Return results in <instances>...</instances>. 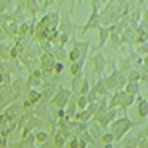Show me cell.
<instances>
[{"instance_id":"obj_1","label":"cell","mask_w":148,"mask_h":148,"mask_svg":"<svg viewBox=\"0 0 148 148\" xmlns=\"http://www.w3.org/2000/svg\"><path fill=\"white\" fill-rule=\"evenodd\" d=\"M135 125H136V123H135L129 116H123V117L116 119V120L108 126L110 133L114 136V142H120L121 138L126 136L127 132H129L132 127H135Z\"/></svg>"},{"instance_id":"obj_2","label":"cell","mask_w":148,"mask_h":148,"mask_svg":"<svg viewBox=\"0 0 148 148\" xmlns=\"http://www.w3.org/2000/svg\"><path fill=\"white\" fill-rule=\"evenodd\" d=\"M71 95H73L71 89H67V88H64L62 84H59L58 88H56V92H55L53 96L51 98V101H49V104H53V105H56L59 110H64V108L67 107L68 101H70Z\"/></svg>"},{"instance_id":"obj_3","label":"cell","mask_w":148,"mask_h":148,"mask_svg":"<svg viewBox=\"0 0 148 148\" xmlns=\"http://www.w3.org/2000/svg\"><path fill=\"white\" fill-rule=\"evenodd\" d=\"M56 62V59L53 58L52 52H45L40 56V71L43 79H49L53 74V65Z\"/></svg>"},{"instance_id":"obj_4","label":"cell","mask_w":148,"mask_h":148,"mask_svg":"<svg viewBox=\"0 0 148 148\" xmlns=\"http://www.w3.org/2000/svg\"><path fill=\"white\" fill-rule=\"evenodd\" d=\"M98 5H99L98 2H92V12H90V16H89L88 22L84 24V27L80 30V33H79L80 37L84 36L89 30L99 27V8H98Z\"/></svg>"},{"instance_id":"obj_5","label":"cell","mask_w":148,"mask_h":148,"mask_svg":"<svg viewBox=\"0 0 148 148\" xmlns=\"http://www.w3.org/2000/svg\"><path fill=\"white\" fill-rule=\"evenodd\" d=\"M90 62H92V65H93V71H95L99 77H102V74H104V71H105V68H107V59H105L104 53H101V52L95 53V55L90 58Z\"/></svg>"},{"instance_id":"obj_6","label":"cell","mask_w":148,"mask_h":148,"mask_svg":"<svg viewBox=\"0 0 148 148\" xmlns=\"http://www.w3.org/2000/svg\"><path fill=\"white\" fill-rule=\"evenodd\" d=\"M119 77H120V71H119L117 68H114L111 74H108V76H104V77H102V82H104V84H105V88H107L108 92H116Z\"/></svg>"},{"instance_id":"obj_7","label":"cell","mask_w":148,"mask_h":148,"mask_svg":"<svg viewBox=\"0 0 148 148\" xmlns=\"http://www.w3.org/2000/svg\"><path fill=\"white\" fill-rule=\"evenodd\" d=\"M96 30H98V46L95 47V51H99V49H102V47L107 45V42H108V39H110L111 28H110V27H101V25H99Z\"/></svg>"},{"instance_id":"obj_8","label":"cell","mask_w":148,"mask_h":148,"mask_svg":"<svg viewBox=\"0 0 148 148\" xmlns=\"http://www.w3.org/2000/svg\"><path fill=\"white\" fill-rule=\"evenodd\" d=\"M125 90H119V92H114L111 95V98L108 99V110H117V107H121L123 101H125Z\"/></svg>"},{"instance_id":"obj_9","label":"cell","mask_w":148,"mask_h":148,"mask_svg":"<svg viewBox=\"0 0 148 148\" xmlns=\"http://www.w3.org/2000/svg\"><path fill=\"white\" fill-rule=\"evenodd\" d=\"M116 119H117V110H108L102 117H99V119L96 120V123H99L101 127L108 129V126H110Z\"/></svg>"},{"instance_id":"obj_10","label":"cell","mask_w":148,"mask_h":148,"mask_svg":"<svg viewBox=\"0 0 148 148\" xmlns=\"http://www.w3.org/2000/svg\"><path fill=\"white\" fill-rule=\"evenodd\" d=\"M76 98H77V95H76V93H73V95H71V98H70V101H68V104H67V107L64 108V110H65V116H67V120H71V119L74 117V114L77 113V107H76Z\"/></svg>"},{"instance_id":"obj_11","label":"cell","mask_w":148,"mask_h":148,"mask_svg":"<svg viewBox=\"0 0 148 148\" xmlns=\"http://www.w3.org/2000/svg\"><path fill=\"white\" fill-rule=\"evenodd\" d=\"M117 148H138V139L133 135H127V136H123L120 141V145Z\"/></svg>"},{"instance_id":"obj_12","label":"cell","mask_w":148,"mask_h":148,"mask_svg":"<svg viewBox=\"0 0 148 148\" xmlns=\"http://www.w3.org/2000/svg\"><path fill=\"white\" fill-rule=\"evenodd\" d=\"M125 93L126 95H132V96H138L141 92V84L138 82H127L125 86Z\"/></svg>"},{"instance_id":"obj_13","label":"cell","mask_w":148,"mask_h":148,"mask_svg":"<svg viewBox=\"0 0 148 148\" xmlns=\"http://www.w3.org/2000/svg\"><path fill=\"white\" fill-rule=\"evenodd\" d=\"M71 120L76 121V123H89V121L92 120V116H90L86 110H82V111H77Z\"/></svg>"},{"instance_id":"obj_14","label":"cell","mask_w":148,"mask_h":148,"mask_svg":"<svg viewBox=\"0 0 148 148\" xmlns=\"http://www.w3.org/2000/svg\"><path fill=\"white\" fill-rule=\"evenodd\" d=\"M84 64H86V59H84V58H82L80 61H77V62H73V64L70 65L71 76L74 77V76H77L79 73H82V71L84 70Z\"/></svg>"},{"instance_id":"obj_15","label":"cell","mask_w":148,"mask_h":148,"mask_svg":"<svg viewBox=\"0 0 148 148\" xmlns=\"http://www.w3.org/2000/svg\"><path fill=\"white\" fill-rule=\"evenodd\" d=\"M89 90H90V84H89L88 71H86L84 77H83V80H82V83H80V88H79V90H77V95H83V96H86Z\"/></svg>"},{"instance_id":"obj_16","label":"cell","mask_w":148,"mask_h":148,"mask_svg":"<svg viewBox=\"0 0 148 148\" xmlns=\"http://www.w3.org/2000/svg\"><path fill=\"white\" fill-rule=\"evenodd\" d=\"M51 51H53V58L56 59V61H59V62H62V61L67 58V51H65V47H62V46H56V47H52Z\"/></svg>"},{"instance_id":"obj_17","label":"cell","mask_w":148,"mask_h":148,"mask_svg":"<svg viewBox=\"0 0 148 148\" xmlns=\"http://www.w3.org/2000/svg\"><path fill=\"white\" fill-rule=\"evenodd\" d=\"M92 89L96 92V95H99V96H107L108 95V90H107L105 84L102 82V77H99V79L96 80V83H95V86H93Z\"/></svg>"},{"instance_id":"obj_18","label":"cell","mask_w":148,"mask_h":148,"mask_svg":"<svg viewBox=\"0 0 148 148\" xmlns=\"http://www.w3.org/2000/svg\"><path fill=\"white\" fill-rule=\"evenodd\" d=\"M42 98V92H39L37 89H30L27 92V101H30L33 105H37Z\"/></svg>"},{"instance_id":"obj_19","label":"cell","mask_w":148,"mask_h":148,"mask_svg":"<svg viewBox=\"0 0 148 148\" xmlns=\"http://www.w3.org/2000/svg\"><path fill=\"white\" fill-rule=\"evenodd\" d=\"M67 58L70 59V62H71V64H73V62H77V61L82 59V52L79 51V47L73 46V47H71V51L67 53ZM84 59H86V58H84Z\"/></svg>"},{"instance_id":"obj_20","label":"cell","mask_w":148,"mask_h":148,"mask_svg":"<svg viewBox=\"0 0 148 148\" xmlns=\"http://www.w3.org/2000/svg\"><path fill=\"white\" fill-rule=\"evenodd\" d=\"M138 114H139V119H145L148 116V105H147V99L145 98H141L138 101Z\"/></svg>"},{"instance_id":"obj_21","label":"cell","mask_w":148,"mask_h":148,"mask_svg":"<svg viewBox=\"0 0 148 148\" xmlns=\"http://www.w3.org/2000/svg\"><path fill=\"white\" fill-rule=\"evenodd\" d=\"M135 101H136V96H132V95H126L125 96V101H123V104H121V111H127V108H130L133 104H135Z\"/></svg>"},{"instance_id":"obj_22","label":"cell","mask_w":148,"mask_h":148,"mask_svg":"<svg viewBox=\"0 0 148 148\" xmlns=\"http://www.w3.org/2000/svg\"><path fill=\"white\" fill-rule=\"evenodd\" d=\"M49 136H51V135H49L47 132H45V130H39V132L34 133V138H36L37 144H45L49 139Z\"/></svg>"},{"instance_id":"obj_23","label":"cell","mask_w":148,"mask_h":148,"mask_svg":"<svg viewBox=\"0 0 148 148\" xmlns=\"http://www.w3.org/2000/svg\"><path fill=\"white\" fill-rule=\"evenodd\" d=\"M110 28H111V27H110ZM108 40H111V47H113V49H119V47H120V34L111 31Z\"/></svg>"},{"instance_id":"obj_24","label":"cell","mask_w":148,"mask_h":148,"mask_svg":"<svg viewBox=\"0 0 148 148\" xmlns=\"http://www.w3.org/2000/svg\"><path fill=\"white\" fill-rule=\"evenodd\" d=\"M76 107H77V111L86 110V107H88V99H86V96L77 95V98H76Z\"/></svg>"},{"instance_id":"obj_25","label":"cell","mask_w":148,"mask_h":148,"mask_svg":"<svg viewBox=\"0 0 148 148\" xmlns=\"http://www.w3.org/2000/svg\"><path fill=\"white\" fill-rule=\"evenodd\" d=\"M14 2H8V0H0V15H6L12 9Z\"/></svg>"},{"instance_id":"obj_26","label":"cell","mask_w":148,"mask_h":148,"mask_svg":"<svg viewBox=\"0 0 148 148\" xmlns=\"http://www.w3.org/2000/svg\"><path fill=\"white\" fill-rule=\"evenodd\" d=\"M9 52H10V47L5 43H0V58L3 61L9 59Z\"/></svg>"},{"instance_id":"obj_27","label":"cell","mask_w":148,"mask_h":148,"mask_svg":"<svg viewBox=\"0 0 148 148\" xmlns=\"http://www.w3.org/2000/svg\"><path fill=\"white\" fill-rule=\"evenodd\" d=\"M28 30H30V24L28 22H22L21 25L18 27V36L24 37L25 34H28Z\"/></svg>"},{"instance_id":"obj_28","label":"cell","mask_w":148,"mask_h":148,"mask_svg":"<svg viewBox=\"0 0 148 148\" xmlns=\"http://www.w3.org/2000/svg\"><path fill=\"white\" fill-rule=\"evenodd\" d=\"M80 139H83L86 144H95V141H93V138H92V135H90V132L88 130V132H83V133H80V136H79Z\"/></svg>"},{"instance_id":"obj_29","label":"cell","mask_w":148,"mask_h":148,"mask_svg":"<svg viewBox=\"0 0 148 148\" xmlns=\"http://www.w3.org/2000/svg\"><path fill=\"white\" fill-rule=\"evenodd\" d=\"M64 68H65L64 62H59V61H56V62H55V65H53V74H56V76H59V74L64 71Z\"/></svg>"},{"instance_id":"obj_30","label":"cell","mask_w":148,"mask_h":148,"mask_svg":"<svg viewBox=\"0 0 148 148\" xmlns=\"http://www.w3.org/2000/svg\"><path fill=\"white\" fill-rule=\"evenodd\" d=\"M22 88H24V82H22L21 79H18V80H15L14 83H12V89H14L16 93H18V92H21V90H22Z\"/></svg>"},{"instance_id":"obj_31","label":"cell","mask_w":148,"mask_h":148,"mask_svg":"<svg viewBox=\"0 0 148 148\" xmlns=\"http://www.w3.org/2000/svg\"><path fill=\"white\" fill-rule=\"evenodd\" d=\"M102 142H104V145L105 144H114V136L110 132H107V133L102 135Z\"/></svg>"},{"instance_id":"obj_32","label":"cell","mask_w":148,"mask_h":148,"mask_svg":"<svg viewBox=\"0 0 148 148\" xmlns=\"http://www.w3.org/2000/svg\"><path fill=\"white\" fill-rule=\"evenodd\" d=\"M136 51H138V53H136L138 56H141V58H145V56H147V45H139Z\"/></svg>"},{"instance_id":"obj_33","label":"cell","mask_w":148,"mask_h":148,"mask_svg":"<svg viewBox=\"0 0 148 148\" xmlns=\"http://www.w3.org/2000/svg\"><path fill=\"white\" fill-rule=\"evenodd\" d=\"M62 119H67L65 110H58V113H56V120H62Z\"/></svg>"},{"instance_id":"obj_34","label":"cell","mask_w":148,"mask_h":148,"mask_svg":"<svg viewBox=\"0 0 148 148\" xmlns=\"http://www.w3.org/2000/svg\"><path fill=\"white\" fill-rule=\"evenodd\" d=\"M70 148H79V138L77 136L70 141Z\"/></svg>"},{"instance_id":"obj_35","label":"cell","mask_w":148,"mask_h":148,"mask_svg":"<svg viewBox=\"0 0 148 148\" xmlns=\"http://www.w3.org/2000/svg\"><path fill=\"white\" fill-rule=\"evenodd\" d=\"M6 37H8V34L5 33V30H3L2 27H0V43H2V42L6 39Z\"/></svg>"},{"instance_id":"obj_36","label":"cell","mask_w":148,"mask_h":148,"mask_svg":"<svg viewBox=\"0 0 148 148\" xmlns=\"http://www.w3.org/2000/svg\"><path fill=\"white\" fill-rule=\"evenodd\" d=\"M31 107H34V105H33L30 101H27V99L24 101V104H22V110H27V108H31Z\"/></svg>"},{"instance_id":"obj_37","label":"cell","mask_w":148,"mask_h":148,"mask_svg":"<svg viewBox=\"0 0 148 148\" xmlns=\"http://www.w3.org/2000/svg\"><path fill=\"white\" fill-rule=\"evenodd\" d=\"M86 147H88V144H86L83 139H80V138H79V148H86Z\"/></svg>"},{"instance_id":"obj_38","label":"cell","mask_w":148,"mask_h":148,"mask_svg":"<svg viewBox=\"0 0 148 148\" xmlns=\"http://www.w3.org/2000/svg\"><path fill=\"white\" fill-rule=\"evenodd\" d=\"M104 148H114V144H105Z\"/></svg>"}]
</instances>
